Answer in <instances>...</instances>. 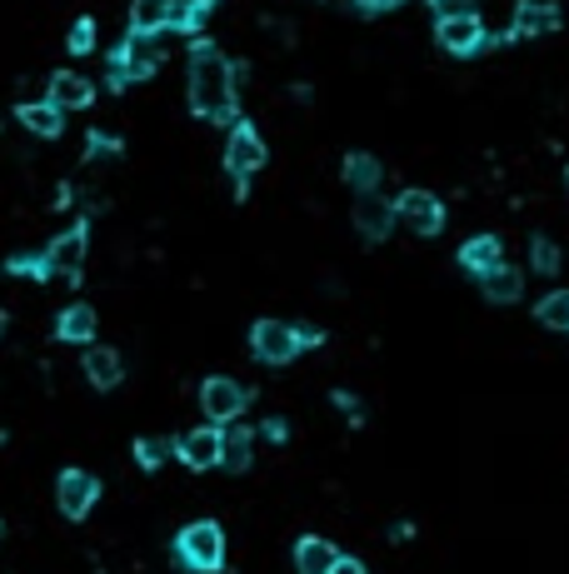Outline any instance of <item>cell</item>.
Wrapping results in <instances>:
<instances>
[{"instance_id": "obj_1", "label": "cell", "mask_w": 569, "mask_h": 574, "mask_svg": "<svg viewBox=\"0 0 569 574\" xmlns=\"http://www.w3.org/2000/svg\"><path fill=\"white\" fill-rule=\"evenodd\" d=\"M235 85H240L235 65H230L210 40H201V46L190 50V110H195V116L230 125V120H235Z\"/></svg>"}, {"instance_id": "obj_2", "label": "cell", "mask_w": 569, "mask_h": 574, "mask_svg": "<svg viewBox=\"0 0 569 574\" xmlns=\"http://www.w3.org/2000/svg\"><path fill=\"white\" fill-rule=\"evenodd\" d=\"M160 60H166L160 36H141V31H131V36H125V46L110 56L106 85H110V91H125L131 81H150V75L160 71Z\"/></svg>"}, {"instance_id": "obj_3", "label": "cell", "mask_w": 569, "mask_h": 574, "mask_svg": "<svg viewBox=\"0 0 569 574\" xmlns=\"http://www.w3.org/2000/svg\"><path fill=\"white\" fill-rule=\"evenodd\" d=\"M175 550H180V564H190V570H201V574H215L226 564V529L210 525V519H195V525L180 529Z\"/></svg>"}, {"instance_id": "obj_4", "label": "cell", "mask_w": 569, "mask_h": 574, "mask_svg": "<svg viewBox=\"0 0 569 574\" xmlns=\"http://www.w3.org/2000/svg\"><path fill=\"white\" fill-rule=\"evenodd\" d=\"M250 350H255V360L265 364H284L295 360L305 345H300V325H284V320H261V325L250 330Z\"/></svg>"}, {"instance_id": "obj_5", "label": "cell", "mask_w": 569, "mask_h": 574, "mask_svg": "<svg viewBox=\"0 0 569 574\" xmlns=\"http://www.w3.org/2000/svg\"><path fill=\"white\" fill-rule=\"evenodd\" d=\"M261 165H265V141H261V130L240 120V125L230 130V141H226V170L235 176V186H245V180L255 176Z\"/></svg>"}, {"instance_id": "obj_6", "label": "cell", "mask_w": 569, "mask_h": 574, "mask_svg": "<svg viewBox=\"0 0 569 574\" xmlns=\"http://www.w3.org/2000/svg\"><path fill=\"white\" fill-rule=\"evenodd\" d=\"M201 405H205V415H210V424H230V420H240V410L250 405V390L240 385V380L215 375L201 385Z\"/></svg>"}, {"instance_id": "obj_7", "label": "cell", "mask_w": 569, "mask_h": 574, "mask_svg": "<svg viewBox=\"0 0 569 574\" xmlns=\"http://www.w3.org/2000/svg\"><path fill=\"white\" fill-rule=\"evenodd\" d=\"M95 500H100V480H95L90 469H65L56 480V504H60V515H71V519H85L95 510Z\"/></svg>"}, {"instance_id": "obj_8", "label": "cell", "mask_w": 569, "mask_h": 574, "mask_svg": "<svg viewBox=\"0 0 569 574\" xmlns=\"http://www.w3.org/2000/svg\"><path fill=\"white\" fill-rule=\"evenodd\" d=\"M395 220H400L404 230H415V235H439V225H445V205H439L429 190H404V195L395 200Z\"/></svg>"}, {"instance_id": "obj_9", "label": "cell", "mask_w": 569, "mask_h": 574, "mask_svg": "<svg viewBox=\"0 0 569 574\" xmlns=\"http://www.w3.org/2000/svg\"><path fill=\"white\" fill-rule=\"evenodd\" d=\"M85 250H90V230H85V225L60 230L56 240H50V250L40 255V260H46V275H81Z\"/></svg>"}, {"instance_id": "obj_10", "label": "cell", "mask_w": 569, "mask_h": 574, "mask_svg": "<svg viewBox=\"0 0 569 574\" xmlns=\"http://www.w3.org/2000/svg\"><path fill=\"white\" fill-rule=\"evenodd\" d=\"M175 455L185 469H215L220 465V430L215 424H201V430H185L175 440Z\"/></svg>"}, {"instance_id": "obj_11", "label": "cell", "mask_w": 569, "mask_h": 574, "mask_svg": "<svg viewBox=\"0 0 569 574\" xmlns=\"http://www.w3.org/2000/svg\"><path fill=\"white\" fill-rule=\"evenodd\" d=\"M435 40L450 50V56H474V50L485 46V25H480V15H445Z\"/></svg>"}, {"instance_id": "obj_12", "label": "cell", "mask_w": 569, "mask_h": 574, "mask_svg": "<svg viewBox=\"0 0 569 574\" xmlns=\"http://www.w3.org/2000/svg\"><path fill=\"white\" fill-rule=\"evenodd\" d=\"M355 230L365 235V240H385V235L395 230V205L379 200V190H365V195L355 200Z\"/></svg>"}, {"instance_id": "obj_13", "label": "cell", "mask_w": 569, "mask_h": 574, "mask_svg": "<svg viewBox=\"0 0 569 574\" xmlns=\"http://www.w3.org/2000/svg\"><path fill=\"white\" fill-rule=\"evenodd\" d=\"M46 100H50L56 110H85V106L95 100V85L85 81L81 71H56V75H50Z\"/></svg>"}, {"instance_id": "obj_14", "label": "cell", "mask_w": 569, "mask_h": 574, "mask_svg": "<svg viewBox=\"0 0 569 574\" xmlns=\"http://www.w3.org/2000/svg\"><path fill=\"white\" fill-rule=\"evenodd\" d=\"M15 120L25 125V135H36V141H56L60 130H65V110H56L50 100H25L15 110Z\"/></svg>"}, {"instance_id": "obj_15", "label": "cell", "mask_w": 569, "mask_h": 574, "mask_svg": "<svg viewBox=\"0 0 569 574\" xmlns=\"http://www.w3.org/2000/svg\"><path fill=\"white\" fill-rule=\"evenodd\" d=\"M120 375H125V360H120L116 345H95V350H85V380H90L95 390H116Z\"/></svg>"}, {"instance_id": "obj_16", "label": "cell", "mask_w": 569, "mask_h": 574, "mask_svg": "<svg viewBox=\"0 0 569 574\" xmlns=\"http://www.w3.org/2000/svg\"><path fill=\"white\" fill-rule=\"evenodd\" d=\"M480 285H485V300H495V306H514V300L524 295V275H520V270H510L505 260H499L495 270H485Z\"/></svg>"}, {"instance_id": "obj_17", "label": "cell", "mask_w": 569, "mask_h": 574, "mask_svg": "<svg viewBox=\"0 0 569 574\" xmlns=\"http://www.w3.org/2000/svg\"><path fill=\"white\" fill-rule=\"evenodd\" d=\"M56 340L65 345H90L95 340V310L90 306H65L56 320Z\"/></svg>"}, {"instance_id": "obj_18", "label": "cell", "mask_w": 569, "mask_h": 574, "mask_svg": "<svg viewBox=\"0 0 569 574\" xmlns=\"http://www.w3.org/2000/svg\"><path fill=\"white\" fill-rule=\"evenodd\" d=\"M335 560H340V554H335V545L330 539H300L295 545V570L300 574H330L335 570Z\"/></svg>"}, {"instance_id": "obj_19", "label": "cell", "mask_w": 569, "mask_h": 574, "mask_svg": "<svg viewBox=\"0 0 569 574\" xmlns=\"http://www.w3.org/2000/svg\"><path fill=\"white\" fill-rule=\"evenodd\" d=\"M250 445H255V434L245 430V424L230 420V430H220V465L226 469H250Z\"/></svg>"}, {"instance_id": "obj_20", "label": "cell", "mask_w": 569, "mask_h": 574, "mask_svg": "<svg viewBox=\"0 0 569 574\" xmlns=\"http://www.w3.org/2000/svg\"><path fill=\"white\" fill-rule=\"evenodd\" d=\"M555 25H559L555 5H534V0H524L520 11H514V36H549Z\"/></svg>"}, {"instance_id": "obj_21", "label": "cell", "mask_w": 569, "mask_h": 574, "mask_svg": "<svg viewBox=\"0 0 569 574\" xmlns=\"http://www.w3.org/2000/svg\"><path fill=\"white\" fill-rule=\"evenodd\" d=\"M499 260H505V250H499V240H495V235H474L470 246L460 250V265H464V270H474V275H485V270H495Z\"/></svg>"}, {"instance_id": "obj_22", "label": "cell", "mask_w": 569, "mask_h": 574, "mask_svg": "<svg viewBox=\"0 0 569 574\" xmlns=\"http://www.w3.org/2000/svg\"><path fill=\"white\" fill-rule=\"evenodd\" d=\"M170 21V0H131V31L141 36H160Z\"/></svg>"}, {"instance_id": "obj_23", "label": "cell", "mask_w": 569, "mask_h": 574, "mask_svg": "<svg viewBox=\"0 0 569 574\" xmlns=\"http://www.w3.org/2000/svg\"><path fill=\"white\" fill-rule=\"evenodd\" d=\"M379 176H385V170H379V160H375V155H365V151H355L350 160H344V186L360 190V195H365V190H375Z\"/></svg>"}, {"instance_id": "obj_24", "label": "cell", "mask_w": 569, "mask_h": 574, "mask_svg": "<svg viewBox=\"0 0 569 574\" xmlns=\"http://www.w3.org/2000/svg\"><path fill=\"white\" fill-rule=\"evenodd\" d=\"M534 320H540V325H549V330H569V290L545 295V300L534 306Z\"/></svg>"}, {"instance_id": "obj_25", "label": "cell", "mask_w": 569, "mask_h": 574, "mask_svg": "<svg viewBox=\"0 0 569 574\" xmlns=\"http://www.w3.org/2000/svg\"><path fill=\"white\" fill-rule=\"evenodd\" d=\"M201 21H205V11L195 5V0H170L166 31H201Z\"/></svg>"}, {"instance_id": "obj_26", "label": "cell", "mask_w": 569, "mask_h": 574, "mask_svg": "<svg viewBox=\"0 0 569 574\" xmlns=\"http://www.w3.org/2000/svg\"><path fill=\"white\" fill-rule=\"evenodd\" d=\"M530 265H534V275H555V270H559V250H555V240L534 235V240H530Z\"/></svg>"}, {"instance_id": "obj_27", "label": "cell", "mask_w": 569, "mask_h": 574, "mask_svg": "<svg viewBox=\"0 0 569 574\" xmlns=\"http://www.w3.org/2000/svg\"><path fill=\"white\" fill-rule=\"evenodd\" d=\"M65 46H71V56H90V50H95V21H90V15H81V21L71 25Z\"/></svg>"}, {"instance_id": "obj_28", "label": "cell", "mask_w": 569, "mask_h": 574, "mask_svg": "<svg viewBox=\"0 0 569 574\" xmlns=\"http://www.w3.org/2000/svg\"><path fill=\"white\" fill-rule=\"evenodd\" d=\"M170 450H175L170 440H141V445H135V459H141V469H160Z\"/></svg>"}, {"instance_id": "obj_29", "label": "cell", "mask_w": 569, "mask_h": 574, "mask_svg": "<svg viewBox=\"0 0 569 574\" xmlns=\"http://www.w3.org/2000/svg\"><path fill=\"white\" fill-rule=\"evenodd\" d=\"M85 155H90V160H110V155H120V141H116V135H106V130H90Z\"/></svg>"}, {"instance_id": "obj_30", "label": "cell", "mask_w": 569, "mask_h": 574, "mask_svg": "<svg viewBox=\"0 0 569 574\" xmlns=\"http://www.w3.org/2000/svg\"><path fill=\"white\" fill-rule=\"evenodd\" d=\"M435 5V15L445 21V15H474L480 11V0H429Z\"/></svg>"}, {"instance_id": "obj_31", "label": "cell", "mask_w": 569, "mask_h": 574, "mask_svg": "<svg viewBox=\"0 0 569 574\" xmlns=\"http://www.w3.org/2000/svg\"><path fill=\"white\" fill-rule=\"evenodd\" d=\"M11 270H15V275H36V280H40V275H46V260H36V255H15V260H11Z\"/></svg>"}, {"instance_id": "obj_32", "label": "cell", "mask_w": 569, "mask_h": 574, "mask_svg": "<svg viewBox=\"0 0 569 574\" xmlns=\"http://www.w3.org/2000/svg\"><path fill=\"white\" fill-rule=\"evenodd\" d=\"M390 5H400V0H355V11H365V15H379V11H390Z\"/></svg>"}, {"instance_id": "obj_33", "label": "cell", "mask_w": 569, "mask_h": 574, "mask_svg": "<svg viewBox=\"0 0 569 574\" xmlns=\"http://www.w3.org/2000/svg\"><path fill=\"white\" fill-rule=\"evenodd\" d=\"M330 574H365V564H360V560H344V554H340V560H335V570Z\"/></svg>"}, {"instance_id": "obj_34", "label": "cell", "mask_w": 569, "mask_h": 574, "mask_svg": "<svg viewBox=\"0 0 569 574\" xmlns=\"http://www.w3.org/2000/svg\"><path fill=\"white\" fill-rule=\"evenodd\" d=\"M265 434H270V440H284V420H265Z\"/></svg>"}, {"instance_id": "obj_35", "label": "cell", "mask_w": 569, "mask_h": 574, "mask_svg": "<svg viewBox=\"0 0 569 574\" xmlns=\"http://www.w3.org/2000/svg\"><path fill=\"white\" fill-rule=\"evenodd\" d=\"M195 5H201V11H210V5H220V0H195Z\"/></svg>"}, {"instance_id": "obj_36", "label": "cell", "mask_w": 569, "mask_h": 574, "mask_svg": "<svg viewBox=\"0 0 569 574\" xmlns=\"http://www.w3.org/2000/svg\"><path fill=\"white\" fill-rule=\"evenodd\" d=\"M0 545H5V525H0Z\"/></svg>"}, {"instance_id": "obj_37", "label": "cell", "mask_w": 569, "mask_h": 574, "mask_svg": "<svg viewBox=\"0 0 569 574\" xmlns=\"http://www.w3.org/2000/svg\"><path fill=\"white\" fill-rule=\"evenodd\" d=\"M0 335H5V315H0Z\"/></svg>"}, {"instance_id": "obj_38", "label": "cell", "mask_w": 569, "mask_h": 574, "mask_svg": "<svg viewBox=\"0 0 569 574\" xmlns=\"http://www.w3.org/2000/svg\"><path fill=\"white\" fill-rule=\"evenodd\" d=\"M565 180H569V176H565Z\"/></svg>"}]
</instances>
